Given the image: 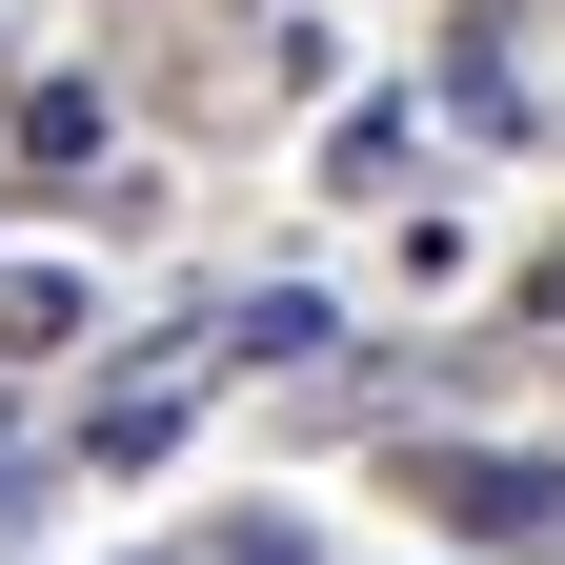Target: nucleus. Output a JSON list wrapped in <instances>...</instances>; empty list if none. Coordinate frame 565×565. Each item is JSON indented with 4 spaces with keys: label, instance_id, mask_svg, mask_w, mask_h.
I'll return each instance as SVG.
<instances>
[{
    "label": "nucleus",
    "instance_id": "1",
    "mask_svg": "<svg viewBox=\"0 0 565 565\" xmlns=\"http://www.w3.org/2000/svg\"><path fill=\"white\" fill-rule=\"evenodd\" d=\"M404 505L445 525V545H545L565 525V465L545 445H404Z\"/></svg>",
    "mask_w": 565,
    "mask_h": 565
},
{
    "label": "nucleus",
    "instance_id": "2",
    "mask_svg": "<svg viewBox=\"0 0 565 565\" xmlns=\"http://www.w3.org/2000/svg\"><path fill=\"white\" fill-rule=\"evenodd\" d=\"M182 424H202V343H162L141 384H102L82 424H61V465H82V484H141V465H182Z\"/></svg>",
    "mask_w": 565,
    "mask_h": 565
},
{
    "label": "nucleus",
    "instance_id": "3",
    "mask_svg": "<svg viewBox=\"0 0 565 565\" xmlns=\"http://www.w3.org/2000/svg\"><path fill=\"white\" fill-rule=\"evenodd\" d=\"M102 303H82V263H41V243H0V364H61Z\"/></svg>",
    "mask_w": 565,
    "mask_h": 565
},
{
    "label": "nucleus",
    "instance_id": "4",
    "mask_svg": "<svg viewBox=\"0 0 565 565\" xmlns=\"http://www.w3.org/2000/svg\"><path fill=\"white\" fill-rule=\"evenodd\" d=\"M404 162H424V102H343L323 121V182L343 202H404Z\"/></svg>",
    "mask_w": 565,
    "mask_h": 565
},
{
    "label": "nucleus",
    "instance_id": "5",
    "mask_svg": "<svg viewBox=\"0 0 565 565\" xmlns=\"http://www.w3.org/2000/svg\"><path fill=\"white\" fill-rule=\"evenodd\" d=\"M223 565H323V545H303V525H243V545H223Z\"/></svg>",
    "mask_w": 565,
    "mask_h": 565
},
{
    "label": "nucleus",
    "instance_id": "6",
    "mask_svg": "<svg viewBox=\"0 0 565 565\" xmlns=\"http://www.w3.org/2000/svg\"><path fill=\"white\" fill-rule=\"evenodd\" d=\"M525 323H565V243H545V263H525Z\"/></svg>",
    "mask_w": 565,
    "mask_h": 565
}]
</instances>
